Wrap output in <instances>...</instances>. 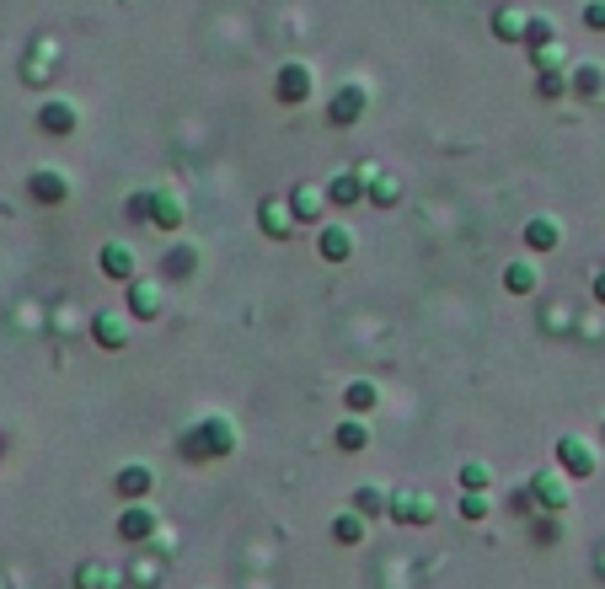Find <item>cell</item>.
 <instances>
[{
  "instance_id": "obj_7",
  "label": "cell",
  "mask_w": 605,
  "mask_h": 589,
  "mask_svg": "<svg viewBox=\"0 0 605 589\" xmlns=\"http://www.w3.org/2000/svg\"><path fill=\"white\" fill-rule=\"evenodd\" d=\"M75 123H81V113H75V102H64V97H49V102L38 108V129H43L49 140H70Z\"/></svg>"
},
{
  "instance_id": "obj_26",
  "label": "cell",
  "mask_w": 605,
  "mask_h": 589,
  "mask_svg": "<svg viewBox=\"0 0 605 589\" xmlns=\"http://www.w3.org/2000/svg\"><path fill=\"white\" fill-rule=\"evenodd\" d=\"M354 509H360L364 520H380V515L391 509V493H386V488H360V493H354Z\"/></svg>"
},
{
  "instance_id": "obj_10",
  "label": "cell",
  "mask_w": 605,
  "mask_h": 589,
  "mask_svg": "<svg viewBox=\"0 0 605 589\" xmlns=\"http://www.w3.org/2000/svg\"><path fill=\"white\" fill-rule=\"evenodd\" d=\"M156 530H161V515H156L150 504H139V498L119 515V536H123V541H150Z\"/></svg>"
},
{
  "instance_id": "obj_6",
  "label": "cell",
  "mask_w": 605,
  "mask_h": 589,
  "mask_svg": "<svg viewBox=\"0 0 605 589\" xmlns=\"http://www.w3.org/2000/svg\"><path fill=\"white\" fill-rule=\"evenodd\" d=\"M91 338H97V349H108V353L129 349V311H97L91 316Z\"/></svg>"
},
{
  "instance_id": "obj_16",
  "label": "cell",
  "mask_w": 605,
  "mask_h": 589,
  "mask_svg": "<svg viewBox=\"0 0 605 589\" xmlns=\"http://www.w3.org/2000/svg\"><path fill=\"white\" fill-rule=\"evenodd\" d=\"M97 268L108 274V279H119V285H129L139 268H134V252L123 246V241H102V252H97Z\"/></svg>"
},
{
  "instance_id": "obj_25",
  "label": "cell",
  "mask_w": 605,
  "mask_h": 589,
  "mask_svg": "<svg viewBox=\"0 0 605 589\" xmlns=\"http://www.w3.org/2000/svg\"><path fill=\"white\" fill-rule=\"evenodd\" d=\"M568 81H573V97H600L605 92V70L600 64H579Z\"/></svg>"
},
{
  "instance_id": "obj_27",
  "label": "cell",
  "mask_w": 605,
  "mask_h": 589,
  "mask_svg": "<svg viewBox=\"0 0 605 589\" xmlns=\"http://www.w3.org/2000/svg\"><path fill=\"white\" fill-rule=\"evenodd\" d=\"M557 38V27L546 22V16H525V38H520V49H542V43H552Z\"/></svg>"
},
{
  "instance_id": "obj_32",
  "label": "cell",
  "mask_w": 605,
  "mask_h": 589,
  "mask_svg": "<svg viewBox=\"0 0 605 589\" xmlns=\"http://www.w3.org/2000/svg\"><path fill=\"white\" fill-rule=\"evenodd\" d=\"M156 579H161V557H139V563H129V584L150 589Z\"/></svg>"
},
{
  "instance_id": "obj_14",
  "label": "cell",
  "mask_w": 605,
  "mask_h": 589,
  "mask_svg": "<svg viewBox=\"0 0 605 589\" xmlns=\"http://www.w3.org/2000/svg\"><path fill=\"white\" fill-rule=\"evenodd\" d=\"M27 193L38 198V204H64L70 198V177L60 167H38V172L27 177Z\"/></svg>"
},
{
  "instance_id": "obj_19",
  "label": "cell",
  "mask_w": 605,
  "mask_h": 589,
  "mask_svg": "<svg viewBox=\"0 0 605 589\" xmlns=\"http://www.w3.org/2000/svg\"><path fill=\"white\" fill-rule=\"evenodd\" d=\"M557 246H562V226L557 220H546V215L525 220V252H557Z\"/></svg>"
},
{
  "instance_id": "obj_17",
  "label": "cell",
  "mask_w": 605,
  "mask_h": 589,
  "mask_svg": "<svg viewBox=\"0 0 605 589\" xmlns=\"http://www.w3.org/2000/svg\"><path fill=\"white\" fill-rule=\"evenodd\" d=\"M150 226L156 231H178L182 226V198L172 188H150Z\"/></svg>"
},
{
  "instance_id": "obj_28",
  "label": "cell",
  "mask_w": 605,
  "mask_h": 589,
  "mask_svg": "<svg viewBox=\"0 0 605 589\" xmlns=\"http://www.w3.org/2000/svg\"><path fill=\"white\" fill-rule=\"evenodd\" d=\"M531 64H536V70H562V64H568L562 38H552V43H542V49H531Z\"/></svg>"
},
{
  "instance_id": "obj_13",
  "label": "cell",
  "mask_w": 605,
  "mask_h": 589,
  "mask_svg": "<svg viewBox=\"0 0 605 589\" xmlns=\"http://www.w3.org/2000/svg\"><path fill=\"white\" fill-rule=\"evenodd\" d=\"M257 220H263V231L274 236V241H290V236L301 231V220H295V209H290V198H268V204L257 209Z\"/></svg>"
},
{
  "instance_id": "obj_34",
  "label": "cell",
  "mask_w": 605,
  "mask_h": 589,
  "mask_svg": "<svg viewBox=\"0 0 605 589\" xmlns=\"http://www.w3.org/2000/svg\"><path fill=\"white\" fill-rule=\"evenodd\" d=\"M198 268V252L193 246H178V252H167V274H178V279H187Z\"/></svg>"
},
{
  "instance_id": "obj_39",
  "label": "cell",
  "mask_w": 605,
  "mask_h": 589,
  "mask_svg": "<svg viewBox=\"0 0 605 589\" xmlns=\"http://www.w3.org/2000/svg\"><path fill=\"white\" fill-rule=\"evenodd\" d=\"M600 439H605V423H600Z\"/></svg>"
},
{
  "instance_id": "obj_1",
  "label": "cell",
  "mask_w": 605,
  "mask_h": 589,
  "mask_svg": "<svg viewBox=\"0 0 605 589\" xmlns=\"http://www.w3.org/2000/svg\"><path fill=\"white\" fill-rule=\"evenodd\" d=\"M182 456H187V461H226V456H236V423L220 418V412L198 418V423L182 434Z\"/></svg>"
},
{
  "instance_id": "obj_37",
  "label": "cell",
  "mask_w": 605,
  "mask_h": 589,
  "mask_svg": "<svg viewBox=\"0 0 605 589\" xmlns=\"http://www.w3.org/2000/svg\"><path fill=\"white\" fill-rule=\"evenodd\" d=\"M584 27H590V33H605V0H590V5H584Z\"/></svg>"
},
{
  "instance_id": "obj_35",
  "label": "cell",
  "mask_w": 605,
  "mask_h": 589,
  "mask_svg": "<svg viewBox=\"0 0 605 589\" xmlns=\"http://www.w3.org/2000/svg\"><path fill=\"white\" fill-rule=\"evenodd\" d=\"M129 220H139V226H150V188H139V193H129Z\"/></svg>"
},
{
  "instance_id": "obj_38",
  "label": "cell",
  "mask_w": 605,
  "mask_h": 589,
  "mask_svg": "<svg viewBox=\"0 0 605 589\" xmlns=\"http://www.w3.org/2000/svg\"><path fill=\"white\" fill-rule=\"evenodd\" d=\"M595 300H600V305H605V268H600V274H595Z\"/></svg>"
},
{
  "instance_id": "obj_23",
  "label": "cell",
  "mask_w": 605,
  "mask_h": 589,
  "mask_svg": "<svg viewBox=\"0 0 605 589\" xmlns=\"http://www.w3.org/2000/svg\"><path fill=\"white\" fill-rule=\"evenodd\" d=\"M364 536H370V520H364L360 509H343V515L332 520V541H338V546H360Z\"/></svg>"
},
{
  "instance_id": "obj_21",
  "label": "cell",
  "mask_w": 605,
  "mask_h": 589,
  "mask_svg": "<svg viewBox=\"0 0 605 589\" xmlns=\"http://www.w3.org/2000/svg\"><path fill=\"white\" fill-rule=\"evenodd\" d=\"M364 198H370L375 209H391V204L402 198V177H391V172H370V182H364Z\"/></svg>"
},
{
  "instance_id": "obj_24",
  "label": "cell",
  "mask_w": 605,
  "mask_h": 589,
  "mask_svg": "<svg viewBox=\"0 0 605 589\" xmlns=\"http://www.w3.org/2000/svg\"><path fill=\"white\" fill-rule=\"evenodd\" d=\"M493 38H498V43H520V38H525V16H520L514 5H498V11H493Z\"/></svg>"
},
{
  "instance_id": "obj_5",
  "label": "cell",
  "mask_w": 605,
  "mask_h": 589,
  "mask_svg": "<svg viewBox=\"0 0 605 589\" xmlns=\"http://www.w3.org/2000/svg\"><path fill=\"white\" fill-rule=\"evenodd\" d=\"M123 290H129V316H139V322H156V316H161V305H167L161 279H139V274H134Z\"/></svg>"
},
{
  "instance_id": "obj_29",
  "label": "cell",
  "mask_w": 605,
  "mask_h": 589,
  "mask_svg": "<svg viewBox=\"0 0 605 589\" xmlns=\"http://www.w3.org/2000/svg\"><path fill=\"white\" fill-rule=\"evenodd\" d=\"M461 488H466V493H487V488H493V467H487V461H466V467H461Z\"/></svg>"
},
{
  "instance_id": "obj_12",
  "label": "cell",
  "mask_w": 605,
  "mask_h": 589,
  "mask_svg": "<svg viewBox=\"0 0 605 589\" xmlns=\"http://www.w3.org/2000/svg\"><path fill=\"white\" fill-rule=\"evenodd\" d=\"M75 589H129V568H119V563H81L75 568Z\"/></svg>"
},
{
  "instance_id": "obj_4",
  "label": "cell",
  "mask_w": 605,
  "mask_h": 589,
  "mask_svg": "<svg viewBox=\"0 0 605 589\" xmlns=\"http://www.w3.org/2000/svg\"><path fill=\"white\" fill-rule=\"evenodd\" d=\"M311 64H301V59H290V64H279V75H274V97L284 102V108H301V102H311Z\"/></svg>"
},
{
  "instance_id": "obj_3",
  "label": "cell",
  "mask_w": 605,
  "mask_h": 589,
  "mask_svg": "<svg viewBox=\"0 0 605 589\" xmlns=\"http://www.w3.org/2000/svg\"><path fill=\"white\" fill-rule=\"evenodd\" d=\"M397 526H428L434 520V493L424 488H391V509H386Z\"/></svg>"
},
{
  "instance_id": "obj_36",
  "label": "cell",
  "mask_w": 605,
  "mask_h": 589,
  "mask_svg": "<svg viewBox=\"0 0 605 589\" xmlns=\"http://www.w3.org/2000/svg\"><path fill=\"white\" fill-rule=\"evenodd\" d=\"M461 520H487V493H466L461 498Z\"/></svg>"
},
{
  "instance_id": "obj_2",
  "label": "cell",
  "mask_w": 605,
  "mask_h": 589,
  "mask_svg": "<svg viewBox=\"0 0 605 589\" xmlns=\"http://www.w3.org/2000/svg\"><path fill=\"white\" fill-rule=\"evenodd\" d=\"M595 467H600V456H595V445H590L584 434H557V471H562L568 482L595 477Z\"/></svg>"
},
{
  "instance_id": "obj_11",
  "label": "cell",
  "mask_w": 605,
  "mask_h": 589,
  "mask_svg": "<svg viewBox=\"0 0 605 589\" xmlns=\"http://www.w3.org/2000/svg\"><path fill=\"white\" fill-rule=\"evenodd\" d=\"M531 493H536V504H542L546 515H562V509H568V477H562V471H536V477H531Z\"/></svg>"
},
{
  "instance_id": "obj_18",
  "label": "cell",
  "mask_w": 605,
  "mask_h": 589,
  "mask_svg": "<svg viewBox=\"0 0 605 589\" xmlns=\"http://www.w3.org/2000/svg\"><path fill=\"white\" fill-rule=\"evenodd\" d=\"M327 204H332V198H327V188H316V182H301V188H295V193H290V209H295V220H322V215H327Z\"/></svg>"
},
{
  "instance_id": "obj_15",
  "label": "cell",
  "mask_w": 605,
  "mask_h": 589,
  "mask_svg": "<svg viewBox=\"0 0 605 589\" xmlns=\"http://www.w3.org/2000/svg\"><path fill=\"white\" fill-rule=\"evenodd\" d=\"M364 182H370V167H349V172H338L327 182V198L343 204V209H354V204H364Z\"/></svg>"
},
{
  "instance_id": "obj_33",
  "label": "cell",
  "mask_w": 605,
  "mask_h": 589,
  "mask_svg": "<svg viewBox=\"0 0 605 589\" xmlns=\"http://www.w3.org/2000/svg\"><path fill=\"white\" fill-rule=\"evenodd\" d=\"M536 92L542 97H562V92H573V81L562 70H536Z\"/></svg>"
},
{
  "instance_id": "obj_9",
  "label": "cell",
  "mask_w": 605,
  "mask_h": 589,
  "mask_svg": "<svg viewBox=\"0 0 605 589\" xmlns=\"http://www.w3.org/2000/svg\"><path fill=\"white\" fill-rule=\"evenodd\" d=\"M364 108H370V92H364L360 81H349V86H338V97H332V108H327V118L338 123V129H349V123H360Z\"/></svg>"
},
{
  "instance_id": "obj_8",
  "label": "cell",
  "mask_w": 605,
  "mask_h": 589,
  "mask_svg": "<svg viewBox=\"0 0 605 589\" xmlns=\"http://www.w3.org/2000/svg\"><path fill=\"white\" fill-rule=\"evenodd\" d=\"M316 252H322V263H349V257H354V231H349V220H327L322 236H316Z\"/></svg>"
},
{
  "instance_id": "obj_30",
  "label": "cell",
  "mask_w": 605,
  "mask_h": 589,
  "mask_svg": "<svg viewBox=\"0 0 605 589\" xmlns=\"http://www.w3.org/2000/svg\"><path fill=\"white\" fill-rule=\"evenodd\" d=\"M343 397H349V408H354V412H370L375 402H380L375 381H349V391H343Z\"/></svg>"
},
{
  "instance_id": "obj_20",
  "label": "cell",
  "mask_w": 605,
  "mask_h": 589,
  "mask_svg": "<svg viewBox=\"0 0 605 589\" xmlns=\"http://www.w3.org/2000/svg\"><path fill=\"white\" fill-rule=\"evenodd\" d=\"M156 488V471L145 467V461H129V467H119V493L134 504V498H145Z\"/></svg>"
},
{
  "instance_id": "obj_31",
  "label": "cell",
  "mask_w": 605,
  "mask_h": 589,
  "mask_svg": "<svg viewBox=\"0 0 605 589\" xmlns=\"http://www.w3.org/2000/svg\"><path fill=\"white\" fill-rule=\"evenodd\" d=\"M338 445H343V450H364V445H370V429H364L360 418H343V423H338Z\"/></svg>"
},
{
  "instance_id": "obj_22",
  "label": "cell",
  "mask_w": 605,
  "mask_h": 589,
  "mask_svg": "<svg viewBox=\"0 0 605 589\" xmlns=\"http://www.w3.org/2000/svg\"><path fill=\"white\" fill-rule=\"evenodd\" d=\"M536 285H542V268H536V263H525V257H520V263H509V268H504V290H509V294H536Z\"/></svg>"
}]
</instances>
